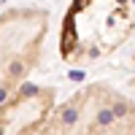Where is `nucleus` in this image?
<instances>
[{"instance_id":"2","label":"nucleus","mask_w":135,"mask_h":135,"mask_svg":"<svg viewBox=\"0 0 135 135\" xmlns=\"http://www.w3.org/2000/svg\"><path fill=\"white\" fill-rule=\"evenodd\" d=\"M35 135H135V100L95 81L54 105Z\"/></svg>"},{"instance_id":"1","label":"nucleus","mask_w":135,"mask_h":135,"mask_svg":"<svg viewBox=\"0 0 135 135\" xmlns=\"http://www.w3.org/2000/svg\"><path fill=\"white\" fill-rule=\"evenodd\" d=\"M135 30L130 0H73L62 19L60 54L70 65H89L124 46Z\"/></svg>"},{"instance_id":"3","label":"nucleus","mask_w":135,"mask_h":135,"mask_svg":"<svg viewBox=\"0 0 135 135\" xmlns=\"http://www.w3.org/2000/svg\"><path fill=\"white\" fill-rule=\"evenodd\" d=\"M54 108V89L22 86L14 97L0 103V135H35Z\"/></svg>"},{"instance_id":"4","label":"nucleus","mask_w":135,"mask_h":135,"mask_svg":"<svg viewBox=\"0 0 135 135\" xmlns=\"http://www.w3.org/2000/svg\"><path fill=\"white\" fill-rule=\"evenodd\" d=\"M132 81H135V76H132Z\"/></svg>"}]
</instances>
